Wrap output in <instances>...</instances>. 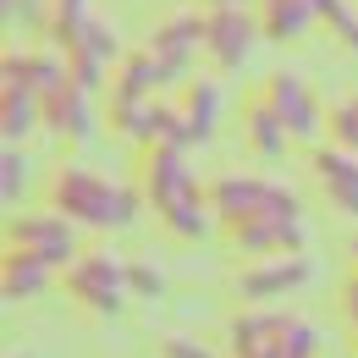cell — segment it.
<instances>
[{
    "label": "cell",
    "instance_id": "6da1fadb",
    "mask_svg": "<svg viewBox=\"0 0 358 358\" xmlns=\"http://www.w3.org/2000/svg\"><path fill=\"white\" fill-rule=\"evenodd\" d=\"M143 199L149 210L160 215V226L182 237V243H199L210 226H215V204H210V187H199V177L187 171V149L182 143H149L143 149Z\"/></svg>",
    "mask_w": 358,
    "mask_h": 358
},
{
    "label": "cell",
    "instance_id": "7a4b0ae2",
    "mask_svg": "<svg viewBox=\"0 0 358 358\" xmlns=\"http://www.w3.org/2000/svg\"><path fill=\"white\" fill-rule=\"evenodd\" d=\"M45 193H50V210H61L66 221H78V226L122 231V226L138 221V193H133V187L99 177L94 166H78V160L55 166L50 182H45Z\"/></svg>",
    "mask_w": 358,
    "mask_h": 358
},
{
    "label": "cell",
    "instance_id": "3957f363",
    "mask_svg": "<svg viewBox=\"0 0 358 358\" xmlns=\"http://www.w3.org/2000/svg\"><path fill=\"white\" fill-rule=\"evenodd\" d=\"M210 204H215V226H226V231L254 226V221H275V215H303L292 187H281L275 177H243V171L210 182Z\"/></svg>",
    "mask_w": 358,
    "mask_h": 358
},
{
    "label": "cell",
    "instance_id": "277c9868",
    "mask_svg": "<svg viewBox=\"0 0 358 358\" xmlns=\"http://www.w3.org/2000/svg\"><path fill=\"white\" fill-rule=\"evenodd\" d=\"M72 303H83L89 314H116L127 303L133 281H127V259L122 254H78L72 265L61 270Z\"/></svg>",
    "mask_w": 358,
    "mask_h": 358
},
{
    "label": "cell",
    "instance_id": "5b68a950",
    "mask_svg": "<svg viewBox=\"0 0 358 358\" xmlns=\"http://www.w3.org/2000/svg\"><path fill=\"white\" fill-rule=\"evenodd\" d=\"M204 39H210V11H199V6H177V11H166V17L149 28L143 50H149L155 61H166L171 78H187V66H193V55L204 50Z\"/></svg>",
    "mask_w": 358,
    "mask_h": 358
},
{
    "label": "cell",
    "instance_id": "8992f818",
    "mask_svg": "<svg viewBox=\"0 0 358 358\" xmlns=\"http://www.w3.org/2000/svg\"><path fill=\"white\" fill-rule=\"evenodd\" d=\"M6 248H28V254H39L45 265L66 270L78 259V237H72V221L61 215V210H34V215H11L6 226Z\"/></svg>",
    "mask_w": 358,
    "mask_h": 358
},
{
    "label": "cell",
    "instance_id": "52a82bcc",
    "mask_svg": "<svg viewBox=\"0 0 358 358\" xmlns=\"http://www.w3.org/2000/svg\"><path fill=\"white\" fill-rule=\"evenodd\" d=\"M210 11V39H204V55L221 66V72H237L254 45L265 39L259 34V17H254V6H204Z\"/></svg>",
    "mask_w": 358,
    "mask_h": 358
},
{
    "label": "cell",
    "instance_id": "ba28073f",
    "mask_svg": "<svg viewBox=\"0 0 358 358\" xmlns=\"http://www.w3.org/2000/svg\"><path fill=\"white\" fill-rule=\"evenodd\" d=\"M45 127L55 138H66V143H89L94 127H99V94L83 89L66 72L55 89H45Z\"/></svg>",
    "mask_w": 358,
    "mask_h": 358
},
{
    "label": "cell",
    "instance_id": "9c48e42d",
    "mask_svg": "<svg viewBox=\"0 0 358 358\" xmlns=\"http://www.w3.org/2000/svg\"><path fill=\"white\" fill-rule=\"evenodd\" d=\"M309 281H314V265L303 254H270V259H248L237 270V298L243 303H270V298H287Z\"/></svg>",
    "mask_w": 358,
    "mask_h": 358
},
{
    "label": "cell",
    "instance_id": "30bf717a",
    "mask_svg": "<svg viewBox=\"0 0 358 358\" xmlns=\"http://www.w3.org/2000/svg\"><path fill=\"white\" fill-rule=\"evenodd\" d=\"M292 325H298V320L281 314V309H243V314H231V325H226L231 358H287Z\"/></svg>",
    "mask_w": 358,
    "mask_h": 358
},
{
    "label": "cell",
    "instance_id": "8fae6325",
    "mask_svg": "<svg viewBox=\"0 0 358 358\" xmlns=\"http://www.w3.org/2000/svg\"><path fill=\"white\" fill-rule=\"evenodd\" d=\"M265 94H270V105L281 110V122H287L292 143H314V138L325 133V105H320V94H314L298 72H270Z\"/></svg>",
    "mask_w": 358,
    "mask_h": 358
},
{
    "label": "cell",
    "instance_id": "7c38bea8",
    "mask_svg": "<svg viewBox=\"0 0 358 358\" xmlns=\"http://www.w3.org/2000/svg\"><path fill=\"white\" fill-rule=\"evenodd\" d=\"M309 166H314V182H320L325 204H331L336 215L358 221V155H353V149H342V143L320 149V143H314Z\"/></svg>",
    "mask_w": 358,
    "mask_h": 358
},
{
    "label": "cell",
    "instance_id": "4fadbf2b",
    "mask_svg": "<svg viewBox=\"0 0 358 358\" xmlns=\"http://www.w3.org/2000/svg\"><path fill=\"white\" fill-rule=\"evenodd\" d=\"M243 138H248V149H254L259 160H281V155L292 149V133H287V122H281V110L270 105L265 83L243 94Z\"/></svg>",
    "mask_w": 358,
    "mask_h": 358
},
{
    "label": "cell",
    "instance_id": "5bb4252c",
    "mask_svg": "<svg viewBox=\"0 0 358 358\" xmlns=\"http://www.w3.org/2000/svg\"><path fill=\"white\" fill-rule=\"evenodd\" d=\"M215 116H221V89H215V78H193V83H182L177 133H171V143H182V149L204 143V138L215 133Z\"/></svg>",
    "mask_w": 358,
    "mask_h": 358
},
{
    "label": "cell",
    "instance_id": "9a60e30c",
    "mask_svg": "<svg viewBox=\"0 0 358 358\" xmlns=\"http://www.w3.org/2000/svg\"><path fill=\"white\" fill-rule=\"evenodd\" d=\"M254 17H259V34H265L270 45H298L314 22H320L314 0H259Z\"/></svg>",
    "mask_w": 358,
    "mask_h": 358
},
{
    "label": "cell",
    "instance_id": "2e32d148",
    "mask_svg": "<svg viewBox=\"0 0 358 358\" xmlns=\"http://www.w3.org/2000/svg\"><path fill=\"white\" fill-rule=\"evenodd\" d=\"M50 281H55V265H45V259L28 254V248H6V265H0V292H6V303L39 298Z\"/></svg>",
    "mask_w": 358,
    "mask_h": 358
},
{
    "label": "cell",
    "instance_id": "e0dca14e",
    "mask_svg": "<svg viewBox=\"0 0 358 358\" xmlns=\"http://www.w3.org/2000/svg\"><path fill=\"white\" fill-rule=\"evenodd\" d=\"M94 22V0H50V17H45V28H50V45L66 50L83 39V28Z\"/></svg>",
    "mask_w": 358,
    "mask_h": 358
},
{
    "label": "cell",
    "instance_id": "ac0fdd59",
    "mask_svg": "<svg viewBox=\"0 0 358 358\" xmlns=\"http://www.w3.org/2000/svg\"><path fill=\"white\" fill-rule=\"evenodd\" d=\"M325 138H331V143H342V149H353V155H358V89L325 105Z\"/></svg>",
    "mask_w": 358,
    "mask_h": 358
},
{
    "label": "cell",
    "instance_id": "d6986e66",
    "mask_svg": "<svg viewBox=\"0 0 358 358\" xmlns=\"http://www.w3.org/2000/svg\"><path fill=\"white\" fill-rule=\"evenodd\" d=\"M0 171H6V177H0V193H6V204H17V199L28 193V171H34V166H28V155H22L17 143H6V160H0Z\"/></svg>",
    "mask_w": 358,
    "mask_h": 358
},
{
    "label": "cell",
    "instance_id": "ffe728a7",
    "mask_svg": "<svg viewBox=\"0 0 358 358\" xmlns=\"http://www.w3.org/2000/svg\"><path fill=\"white\" fill-rule=\"evenodd\" d=\"M6 6V28H45L50 0H0Z\"/></svg>",
    "mask_w": 358,
    "mask_h": 358
},
{
    "label": "cell",
    "instance_id": "44dd1931",
    "mask_svg": "<svg viewBox=\"0 0 358 358\" xmlns=\"http://www.w3.org/2000/svg\"><path fill=\"white\" fill-rule=\"evenodd\" d=\"M160 358H215V348L199 342V336H187V331H171V336L160 342Z\"/></svg>",
    "mask_w": 358,
    "mask_h": 358
},
{
    "label": "cell",
    "instance_id": "7402d4cb",
    "mask_svg": "<svg viewBox=\"0 0 358 358\" xmlns=\"http://www.w3.org/2000/svg\"><path fill=\"white\" fill-rule=\"evenodd\" d=\"M127 281H133L138 298H160V292H166V275L155 265H127Z\"/></svg>",
    "mask_w": 358,
    "mask_h": 358
},
{
    "label": "cell",
    "instance_id": "603a6c76",
    "mask_svg": "<svg viewBox=\"0 0 358 358\" xmlns=\"http://www.w3.org/2000/svg\"><path fill=\"white\" fill-rule=\"evenodd\" d=\"M314 11H320V17L331 22V28H336V22H342V17L353 11V0H314Z\"/></svg>",
    "mask_w": 358,
    "mask_h": 358
},
{
    "label": "cell",
    "instance_id": "cb8c5ba5",
    "mask_svg": "<svg viewBox=\"0 0 358 358\" xmlns=\"http://www.w3.org/2000/svg\"><path fill=\"white\" fill-rule=\"evenodd\" d=\"M342 314L358 325V265H353V275H348V287H342Z\"/></svg>",
    "mask_w": 358,
    "mask_h": 358
},
{
    "label": "cell",
    "instance_id": "d4e9b609",
    "mask_svg": "<svg viewBox=\"0 0 358 358\" xmlns=\"http://www.w3.org/2000/svg\"><path fill=\"white\" fill-rule=\"evenodd\" d=\"M336 39H348V50L358 55V11H348V17L336 22Z\"/></svg>",
    "mask_w": 358,
    "mask_h": 358
},
{
    "label": "cell",
    "instance_id": "484cf974",
    "mask_svg": "<svg viewBox=\"0 0 358 358\" xmlns=\"http://www.w3.org/2000/svg\"><path fill=\"white\" fill-rule=\"evenodd\" d=\"M204 6H259V0H204Z\"/></svg>",
    "mask_w": 358,
    "mask_h": 358
},
{
    "label": "cell",
    "instance_id": "4316f807",
    "mask_svg": "<svg viewBox=\"0 0 358 358\" xmlns=\"http://www.w3.org/2000/svg\"><path fill=\"white\" fill-rule=\"evenodd\" d=\"M353 342H358V325H353Z\"/></svg>",
    "mask_w": 358,
    "mask_h": 358
},
{
    "label": "cell",
    "instance_id": "83f0119b",
    "mask_svg": "<svg viewBox=\"0 0 358 358\" xmlns=\"http://www.w3.org/2000/svg\"><path fill=\"white\" fill-rule=\"evenodd\" d=\"M17 358H28V353H17Z\"/></svg>",
    "mask_w": 358,
    "mask_h": 358
},
{
    "label": "cell",
    "instance_id": "f1b7e54d",
    "mask_svg": "<svg viewBox=\"0 0 358 358\" xmlns=\"http://www.w3.org/2000/svg\"><path fill=\"white\" fill-rule=\"evenodd\" d=\"M353 259H358V248H353Z\"/></svg>",
    "mask_w": 358,
    "mask_h": 358
}]
</instances>
